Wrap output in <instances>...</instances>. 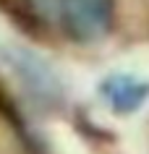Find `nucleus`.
<instances>
[{
  "label": "nucleus",
  "instance_id": "nucleus-1",
  "mask_svg": "<svg viewBox=\"0 0 149 154\" xmlns=\"http://www.w3.org/2000/svg\"><path fill=\"white\" fill-rule=\"evenodd\" d=\"M115 0H60V18L76 42H97L110 32Z\"/></svg>",
  "mask_w": 149,
  "mask_h": 154
},
{
  "label": "nucleus",
  "instance_id": "nucleus-2",
  "mask_svg": "<svg viewBox=\"0 0 149 154\" xmlns=\"http://www.w3.org/2000/svg\"><path fill=\"white\" fill-rule=\"evenodd\" d=\"M8 60H11V68L16 71V76L24 79V84L34 94H39V97H58L60 94L58 76L52 73V68L45 60H39V57L34 55V52L16 47V50H11Z\"/></svg>",
  "mask_w": 149,
  "mask_h": 154
},
{
  "label": "nucleus",
  "instance_id": "nucleus-3",
  "mask_svg": "<svg viewBox=\"0 0 149 154\" xmlns=\"http://www.w3.org/2000/svg\"><path fill=\"white\" fill-rule=\"evenodd\" d=\"M102 94L107 97V102L115 107L118 112H133L147 99L149 89H147V84L136 81L131 76H113V79L105 81Z\"/></svg>",
  "mask_w": 149,
  "mask_h": 154
}]
</instances>
